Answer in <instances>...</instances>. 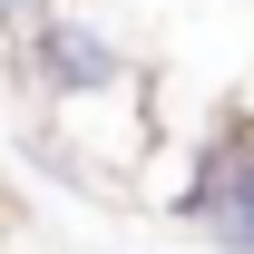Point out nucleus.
I'll list each match as a JSON object with an SVG mask.
<instances>
[{
	"mask_svg": "<svg viewBox=\"0 0 254 254\" xmlns=\"http://www.w3.org/2000/svg\"><path fill=\"white\" fill-rule=\"evenodd\" d=\"M10 59H20V78H30V98L39 108H68V98H98V88H118V78H137V49H127L118 30H108V20H88V10H49V20H39L30 39H20V49H10Z\"/></svg>",
	"mask_w": 254,
	"mask_h": 254,
	"instance_id": "nucleus-1",
	"label": "nucleus"
},
{
	"mask_svg": "<svg viewBox=\"0 0 254 254\" xmlns=\"http://www.w3.org/2000/svg\"><path fill=\"white\" fill-rule=\"evenodd\" d=\"M49 10H59V0H0V49H20V39H30Z\"/></svg>",
	"mask_w": 254,
	"mask_h": 254,
	"instance_id": "nucleus-3",
	"label": "nucleus"
},
{
	"mask_svg": "<svg viewBox=\"0 0 254 254\" xmlns=\"http://www.w3.org/2000/svg\"><path fill=\"white\" fill-rule=\"evenodd\" d=\"M176 225H195L215 254H254V118H225L205 147H195L186 186L166 195Z\"/></svg>",
	"mask_w": 254,
	"mask_h": 254,
	"instance_id": "nucleus-2",
	"label": "nucleus"
}]
</instances>
